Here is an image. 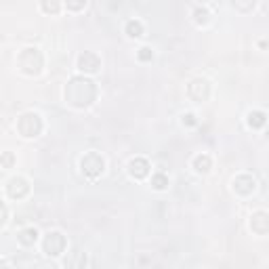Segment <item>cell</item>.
Here are the masks:
<instances>
[{"label":"cell","mask_w":269,"mask_h":269,"mask_svg":"<svg viewBox=\"0 0 269 269\" xmlns=\"http://www.w3.org/2000/svg\"><path fill=\"white\" fill-rule=\"evenodd\" d=\"M141 61H152V57H154V53H152V48H148V46H143V48H139V55H137Z\"/></svg>","instance_id":"obj_22"},{"label":"cell","mask_w":269,"mask_h":269,"mask_svg":"<svg viewBox=\"0 0 269 269\" xmlns=\"http://www.w3.org/2000/svg\"><path fill=\"white\" fill-rule=\"evenodd\" d=\"M187 95L193 101H206L210 97V84L204 78H195L187 84Z\"/></svg>","instance_id":"obj_6"},{"label":"cell","mask_w":269,"mask_h":269,"mask_svg":"<svg viewBox=\"0 0 269 269\" xmlns=\"http://www.w3.org/2000/svg\"><path fill=\"white\" fill-rule=\"evenodd\" d=\"M97 99V86L84 76L71 78L65 86V101L74 107H88Z\"/></svg>","instance_id":"obj_1"},{"label":"cell","mask_w":269,"mask_h":269,"mask_svg":"<svg viewBox=\"0 0 269 269\" xmlns=\"http://www.w3.org/2000/svg\"><path fill=\"white\" fill-rule=\"evenodd\" d=\"M86 5V0H65V7L69 11H82Z\"/></svg>","instance_id":"obj_20"},{"label":"cell","mask_w":269,"mask_h":269,"mask_svg":"<svg viewBox=\"0 0 269 269\" xmlns=\"http://www.w3.org/2000/svg\"><path fill=\"white\" fill-rule=\"evenodd\" d=\"M229 5L234 7L236 11H240V13H248V11L255 9L257 0H229Z\"/></svg>","instance_id":"obj_15"},{"label":"cell","mask_w":269,"mask_h":269,"mask_svg":"<svg viewBox=\"0 0 269 269\" xmlns=\"http://www.w3.org/2000/svg\"><path fill=\"white\" fill-rule=\"evenodd\" d=\"M129 173L135 179L148 177L150 175V162H148L145 158H135V160H131V164H129Z\"/></svg>","instance_id":"obj_11"},{"label":"cell","mask_w":269,"mask_h":269,"mask_svg":"<svg viewBox=\"0 0 269 269\" xmlns=\"http://www.w3.org/2000/svg\"><path fill=\"white\" fill-rule=\"evenodd\" d=\"M7 193L13 200H21L30 193V185H28V181L23 177H13L9 181V185H7Z\"/></svg>","instance_id":"obj_7"},{"label":"cell","mask_w":269,"mask_h":269,"mask_svg":"<svg viewBox=\"0 0 269 269\" xmlns=\"http://www.w3.org/2000/svg\"><path fill=\"white\" fill-rule=\"evenodd\" d=\"M257 189V181H255V177H250V175H238L234 179V191L240 193V195H250Z\"/></svg>","instance_id":"obj_8"},{"label":"cell","mask_w":269,"mask_h":269,"mask_svg":"<svg viewBox=\"0 0 269 269\" xmlns=\"http://www.w3.org/2000/svg\"><path fill=\"white\" fill-rule=\"evenodd\" d=\"M124 30H127V34L131 36V38H139V36L143 34V23L133 19V21L127 23V28H124Z\"/></svg>","instance_id":"obj_18"},{"label":"cell","mask_w":269,"mask_h":269,"mask_svg":"<svg viewBox=\"0 0 269 269\" xmlns=\"http://www.w3.org/2000/svg\"><path fill=\"white\" fill-rule=\"evenodd\" d=\"M250 227H253V231L257 236H265L269 231V214L259 210L253 214V219H250Z\"/></svg>","instance_id":"obj_10"},{"label":"cell","mask_w":269,"mask_h":269,"mask_svg":"<svg viewBox=\"0 0 269 269\" xmlns=\"http://www.w3.org/2000/svg\"><path fill=\"white\" fill-rule=\"evenodd\" d=\"M210 166H212L210 156H206V154L195 156V160H193V168L198 170V173H208V170H210Z\"/></svg>","instance_id":"obj_13"},{"label":"cell","mask_w":269,"mask_h":269,"mask_svg":"<svg viewBox=\"0 0 269 269\" xmlns=\"http://www.w3.org/2000/svg\"><path fill=\"white\" fill-rule=\"evenodd\" d=\"M17 240H19V244H23V246H34L36 240H38V229H36V227H26V229H21L19 234H17Z\"/></svg>","instance_id":"obj_12"},{"label":"cell","mask_w":269,"mask_h":269,"mask_svg":"<svg viewBox=\"0 0 269 269\" xmlns=\"http://www.w3.org/2000/svg\"><path fill=\"white\" fill-rule=\"evenodd\" d=\"M152 187H154V189H158V191L166 189V187H168V177H166V175H162V173L154 175V177H152Z\"/></svg>","instance_id":"obj_17"},{"label":"cell","mask_w":269,"mask_h":269,"mask_svg":"<svg viewBox=\"0 0 269 269\" xmlns=\"http://www.w3.org/2000/svg\"><path fill=\"white\" fill-rule=\"evenodd\" d=\"M7 217H9V210H7V206L3 202H0V227L7 223Z\"/></svg>","instance_id":"obj_23"},{"label":"cell","mask_w":269,"mask_h":269,"mask_svg":"<svg viewBox=\"0 0 269 269\" xmlns=\"http://www.w3.org/2000/svg\"><path fill=\"white\" fill-rule=\"evenodd\" d=\"M265 120H267V116H265V112H250L248 114V127L250 129H261V127H265Z\"/></svg>","instance_id":"obj_14"},{"label":"cell","mask_w":269,"mask_h":269,"mask_svg":"<svg viewBox=\"0 0 269 269\" xmlns=\"http://www.w3.org/2000/svg\"><path fill=\"white\" fill-rule=\"evenodd\" d=\"M208 11L206 9H195L193 11V19H195V23H200V26H204V23H208Z\"/></svg>","instance_id":"obj_19"},{"label":"cell","mask_w":269,"mask_h":269,"mask_svg":"<svg viewBox=\"0 0 269 269\" xmlns=\"http://www.w3.org/2000/svg\"><path fill=\"white\" fill-rule=\"evenodd\" d=\"M17 131H19L23 137L32 139V137H38L42 133V118L34 112L23 114L19 120H17Z\"/></svg>","instance_id":"obj_3"},{"label":"cell","mask_w":269,"mask_h":269,"mask_svg":"<svg viewBox=\"0 0 269 269\" xmlns=\"http://www.w3.org/2000/svg\"><path fill=\"white\" fill-rule=\"evenodd\" d=\"M0 265H7V261H3V259H0Z\"/></svg>","instance_id":"obj_25"},{"label":"cell","mask_w":269,"mask_h":269,"mask_svg":"<svg viewBox=\"0 0 269 269\" xmlns=\"http://www.w3.org/2000/svg\"><path fill=\"white\" fill-rule=\"evenodd\" d=\"M67 242H65V236L59 234V231H48L44 236V242H42V248L48 257H59L63 250H65Z\"/></svg>","instance_id":"obj_5"},{"label":"cell","mask_w":269,"mask_h":269,"mask_svg":"<svg viewBox=\"0 0 269 269\" xmlns=\"http://www.w3.org/2000/svg\"><path fill=\"white\" fill-rule=\"evenodd\" d=\"M101 67V61L95 53H82L78 57V69L80 71H86V74H95V71Z\"/></svg>","instance_id":"obj_9"},{"label":"cell","mask_w":269,"mask_h":269,"mask_svg":"<svg viewBox=\"0 0 269 269\" xmlns=\"http://www.w3.org/2000/svg\"><path fill=\"white\" fill-rule=\"evenodd\" d=\"M0 164L7 166V168H11V166L15 164V156H13V152H5L3 158H0Z\"/></svg>","instance_id":"obj_21"},{"label":"cell","mask_w":269,"mask_h":269,"mask_svg":"<svg viewBox=\"0 0 269 269\" xmlns=\"http://www.w3.org/2000/svg\"><path fill=\"white\" fill-rule=\"evenodd\" d=\"M183 124H187V127H193V124H195L193 114H185V116H183Z\"/></svg>","instance_id":"obj_24"},{"label":"cell","mask_w":269,"mask_h":269,"mask_svg":"<svg viewBox=\"0 0 269 269\" xmlns=\"http://www.w3.org/2000/svg\"><path fill=\"white\" fill-rule=\"evenodd\" d=\"M40 7L48 15H57L61 9V0H40Z\"/></svg>","instance_id":"obj_16"},{"label":"cell","mask_w":269,"mask_h":269,"mask_svg":"<svg viewBox=\"0 0 269 269\" xmlns=\"http://www.w3.org/2000/svg\"><path fill=\"white\" fill-rule=\"evenodd\" d=\"M17 65H19V69L23 71V74L28 76H38L42 67H44V57L40 48L36 46H28L19 53V57H17Z\"/></svg>","instance_id":"obj_2"},{"label":"cell","mask_w":269,"mask_h":269,"mask_svg":"<svg viewBox=\"0 0 269 269\" xmlns=\"http://www.w3.org/2000/svg\"><path fill=\"white\" fill-rule=\"evenodd\" d=\"M80 168H82V175L88 177V179H97L103 168H105V160L101 158V154L97 152H88L86 156H82L80 160Z\"/></svg>","instance_id":"obj_4"}]
</instances>
